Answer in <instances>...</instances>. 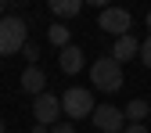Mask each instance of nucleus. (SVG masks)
Instances as JSON below:
<instances>
[{
    "mask_svg": "<svg viewBox=\"0 0 151 133\" xmlns=\"http://www.w3.org/2000/svg\"><path fill=\"white\" fill-rule=\"evenodd\" d=\"M32 115L40 126H54L61 122V97H54V93H40V97H32Z\"/></svg>",
    "mask_w": 151,
    "mask_h": 133,
    "instance_id": "nucleus-6",
    "label": "nucleus"
},
{
    "mask_svg": "<svg viewBox=\"0 0 151 133\" xmlns=\"http://www.w3.org/2000/svg\"><path fill=\"white\" fill-rule=\"evenodd\" d=\"M122 115H126V122H144V119L151 115V104H147L144 97H133V101L126 104V111H122Z\"/></svg>",
    "mask_w": 151,
    "mask_h": 133,
    "instance_id": "nucleus-12",
    "label": "nucleus"
},
{
    "mask_svg": "<svg viewBox=\"0 0 151 133\" xmlns=\"http://www.w3.org/2000/svg\"><path fill=\"white\" fill-rule=\"evenodd\" d=\"M29 43V25L18 14H4L0 18V58H11Z\"/></svg>",
    "mask_w": 151,
    "mask_h": 133,
    "instance_id": "nucleus-1",
    "label": "nucleus"
},
{
    "mask_svg": "<svg viewBox=\"0 0 151 133\" xmlns=\"http://www.w3.org/2000/svg\"><path fill=\"white\" fill-rule=\"evenodd\" d=\"M122 133H147V129H144V122H129Z\"/></svg>",
    "mask_w": 151,
    "mask_h": 133,
    "instance_id": "nucleus-16",
    "label": "nucleus"
},
{
    "mask_svg": "<svg viewBox=\"0 0 151 133\" xmlns=\"http://www.w3.org/2000/svg\"><path fill=\"white\" fill-rule=\"evenodd\" d=\"M90 122L97 126L101 133H122L126 129V115H122V108H115V104H97L93 115H90Z\"/></svg>",
    "mask_w": 151,
    "mask_h": 133,
    "instance_id": "nucleus-5",
    "label": "nucleus"
},
{
    "mask_svg": "<svg viewBox=\"0 0 151 133\" xmlns=\"http://www.w3.org/2000/svg\"><path fill=\"white\" fill-rule=\"evenodd\" d=\"M140 61H144V65L151 68V36H147L144 43H140Z\"/></svg>",
    "mask_w": 151,
    "mask_h": 133,
    "instance_id": "nucleus-14",
    "label": "nucleus"
},
{
    "mask_svg": "<svg viewBox=\"0 0 151 133\" xmlns=\"http://www.w3.org/2000/svg\"><path fill=\"white\" fill-rule=\"evenodd\" d=\"M32 133H47V126H40V122H36V126H32Z\"/></svg>",
    "mask_w": 151,
    "mask_h": 133,
    "instance_id": "nucleus-18",
    "label": "nucleus"
},
{
    "mask_svg": "<svg viewBox=\"0 0 151 133\" xmlns=\"http://www.w3.org/2000/svg\"><path fill=\"white\" fill-rule=\"evenodd\" d=\"M4 129H7V126H4V122H0V133H4Z\"/></svg>",
    "mask_w": 151,
    "mask_h": 133,
    "instance_id": "nucleus-20",
    "label": "nucleus"
},
{
    "mask_svg": "<svg viewBox=\"0 0 151 133\" xmlns=\"http://www.w3.org/2000/svg\"><path fill=\"white\" fill-rule=\"evenodd\" d=\"M90 83L97 90H104V93L122 90V65H115L111 58H97L90 65Z\"/></svg>",
    "mask_w": 151,
    "mask_h": 133,
    "instance_id": "nucleus-3",
    "label": "nucleus"
},
{
    "mask_svg": "<svg viewBox=\"0 0 151 133\" xmlns=\"http://www.w3.org/2000/svg\"><path fill=\"white\" fill-rule=\"evenodd\" d=\"M93 93L86 86H68L61 93V115H68V122H79V119H90L93 115Z\"/></svg>",
    "mask_w": 151,
    "mask_h": 133,
    "instance_id": "nucleus-2",
    "label": "nucleus"
},
{
    "mask_svg": "<svg viewBox=\"0 0 151 133\" xmlns=\"http://www.w3.org/2000/svg\"><path fill=\"white\" fill-rule=\"evenodd\" d=\"M58 65H61V72H68V75H76V72H83V50L76 47V43H68L65 50H58Z\"/></svg>",
    "mask_w": 151,
    "mask_h": 133,
    "instance_id": "nucleus-9",
    "label": "nucleus"
},
{
    "mask_svg": "<svg viewBox=\"0 0 151 133\" xmlns=\"http://www.w3.org/2000/svg\"><path fill=\"white\" fill-rule=\"evenodd\" d=\"M22 58H25L29 65H36V58H40V47H36V43H25V47H22Z\"/></svg>",
    "mask_w": 151,
    "mask_h": 133,
    "instance_id": "nucleus-13",
    "label": "nucleus"
},
{
    "mask_svg": "<svg viewBox=\"0 0 151 133\" xmlns=\"http://www.w3.org/2000/svg\"><path fill=\"white\" fill-rule=\"evenodd\" d=\"M7 7H11V4H7V0H0V18H4V14H7Z\"/></svg>",
    "mask_w": 151,
    "mask_h": 133,
    "instance_id": "nucleus-17",
    "label": "nucleus"
},
{
    "mask_svg": "<svg viewBox=\"0 0 151 133\" xmlns=\"http://www.w3.org/2000/svg\"><path fill=\"white\" fill-rule=\"evenodd\" d=\"M79 11H83V0H50V14L58 18V22L61 18H76Z\"/></svg>",
    "mask_w": 151,
    "mask_h": 133,
    "instance_id": "nucleus-10",
    "label": "nucleus"
},
{
    "mask_svg": "<svg viewBox=\"0 0 151 133\" xmlns=\"http://www.w3.org/2000/svg\"><path fill=\"white\" fill-rule=\"evenodd\" d=\"M137 54H140V40L129 32V36H119V40L111 43V54H108V58L115 61V65H126V61H133Z\"/></svg>",
    "mask_w": 151,
    "mask_h": 133,
    "instance_id": "nucleus-7",
    "label": "nucleus"
},
{
    "mask_svg": "<svg viewBox=\"0 0 151 133\" xmlns=\"http://www.w3.org/2000/svg\"><path fill=\"white\" fill-rule=\"evenodd\" d=\"M50 133H76V122H54Z\"/></svg>",
    "mask_w": 151,
    "mask_h": 133,
    "instance_id": "nucleus-15",
    "label": "nucleus"
},
{
    "mask_svg": "<svg viewBox=\"0 0 151 133\" xmlns=\"http://www.w3.org/2000/svg\"><path fill=\"white\" fill-rule=\"evenodd\" d=\"M147 29H151V11H147Z\"/></svg>",
    "mask_w": 151,
    "mask_h": 133,
    "instance_id": "nucleus-19",
    "label": "nucleus"
},
{
    "mask_svg": "<svg viewBox=\"0 0 151 133\" xmlns=\"http://www.w3.org/2000/svg\"><path fill=\"white\" fill-rule=\"evenodd\" d=\"M47 43H54L58 50H65V47L72 43V32H68V25H65V22H50V29H47Z\"/></svg>",
    "mask_w": 151,
    "mask_h": 133,
    "instance_id": "nucleus-11",
    "label": "nucleus"
},
{
    "mask_svg": "<svg viewBox=\"0 0 151 133\" xmlns=\"http://www.w3.org/2000/svg\"><path fill=\"white\" fill-rule=\"evenodd\" d=\"M18 86H22L25 93H32V97H40V93H47V75L40 65H29L22 72V79H18Z\"/></svg>",
    "mask_w": 151,
    "mask_h": 133,
    "instance_id": "nucleus-8",
    "label": "nucleus"
},
{
    "mask_svg": "<svg viewBox=\"0 0 151 133\" xmlns=\"http://www.w3.org/2000/svg\"><path fill=\"white\" fill-rule=\"evenodd\" d=\"M97 29H104L108 36H129V29H133V14H129L126 7H104L101 18H97Z\"/></svg>",
    "mask_w": 151,
    "mask_h": 133,
    "instance_id": "nucleus-4",
    "label": "nucleus"
}]
</instances>
